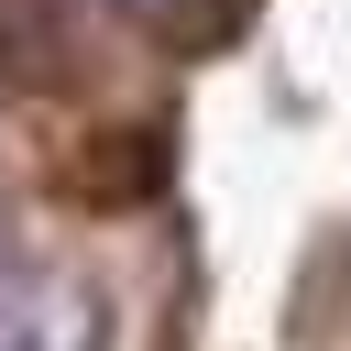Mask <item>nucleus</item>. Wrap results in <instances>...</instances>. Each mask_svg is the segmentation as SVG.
Returning <instances> with one entry per match:
<instances>
[{"mask_svg":"<svg viewBox=\"0 0 351 351\" xmlns=\"http://www.w3.org/2000/svg\"><path fill=\"white\" fill-rule=\"evenodd\" d=\"M0 351H99V296L0 285Z\"/></svg>","mask_w":351,"mask_h":351,"instance_id":"nucleus-1","label":"nucleus"},{"mask_svg":"<svg viewBox=\"0 0 351 351\" xmlns=\"http://www.w3.org/2000/svg\"><path fill=\"white\" fill-rule=\"evenodd\" d=\"M66 77V0H0V88Z\"/></svg>","mask_w":351,"mask_h":351,"instance_id":"nucleus-2","label":"nucleus"},{"mask_svg":"<svg viewBox=\"0 0 351 351\" xmlns=\"http://www.w3.org/2000/svg\"><path fill=\"white\" fill-rule=\"evenodd\" d=\"M110 11L143 22V33H165V44H186V55L230 44V22H241V0H110Z\"/></svg>","mask_w":351,"mask_h":351,"instance_id":"nucleus-3","label":"nucleus"}]
</instances>
